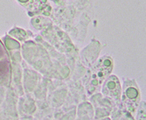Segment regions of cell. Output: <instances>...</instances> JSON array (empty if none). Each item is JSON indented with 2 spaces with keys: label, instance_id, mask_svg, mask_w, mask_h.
<instances>
[{
  "label": "cell",
  "instance_id": "obj_1",
  "mask_svg": "<svg viewBox=\"0 0 146 120\" xmlns=\"http://www.w3.org/2000/svg\"><path fill=\"white\" fill-rule=\"evenodd\" d=\"M103 92L106 95H109L110 97H115L116 98H118L119 94H120V85H119L118 79L115 77H111L106 81Z\"/></svg>",
  "mask_w": 146,
  "mask_h": 120
},
{
  "label": "cell",
  "instance_id": "obj_2",
  "mask_svg": "<svg viewBox=\"0 0 146 120\" xmlns=\"http://www.w3.org/2000/svg\"><path fill=\"white\" fill-rule=\"evenodd\" d=\"M9 57L3 44L0 41V75L5 74L9 70Z\"/></svg>",
  "mask_w": 146,
  "mask_h": 120
}]
</instances>
